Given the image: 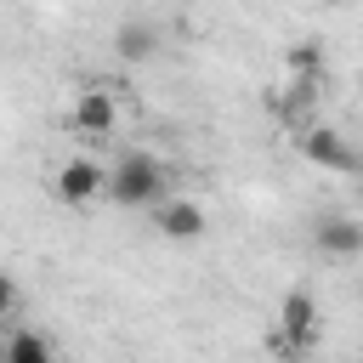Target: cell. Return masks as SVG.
Here are the masks:
<instances>
[{
  "mask_svg": "<svg viewBox=\"0 0 363 363\" xmlns=\"http://www.w3.org/2000/svg\"><path fill=\"white\" fill-rule=\"evenodd\" d=\"M318 335H323L318 295H312V289H289V295L278 301V323H272L267 346H272V352H284V357H306V352L318 346Z\"/></svg>",
  "mask_w": 363,
  "mask_h": 363,
  "instance_id": "1",
  "label": "cell"
},
{
  "mask_svg": "<svg viewBox=\"0 0 363 363\" xmlns=\"http://www.w3.org/2000/svg\"><path fill=\"white\" fill-rule=\"evenodd\" d=\"M164 164L153 153H125L108 164V199L125 204V210H142V204H159L164 199Z\"/></svg>",
  "mask_w": 363,
  "mask_h": 363,
  "instance_id": "2",
  "label": "cell"
},
{
  "mask_svg": "<svg viewBox=\"0 0 363 363\" xmlns=\"http://www.w3.org/2000/svg\"><path fill=\"white\" fill-rule=\"evenodd\" d=\"M51 193H57V204L85 210L91 199H102V193H108V164H96L91 153H74V159H62V164H57Z\"/></svg>",
  "mask_w": 363,
  "mask_h": 363,
  "instance_id": "3",
  "label": "cell"
},
{
  "mask_svg": "<svg viewBox=\"0 0 363 363\" xmlns=\"http://www.w3.org/2000/svg\"><path fill=\"white\" fill-rule=\"evenodd\" d=\"M295 147H301V159L318 164V170H340V176H357V170H363V153H357L340 130H329V125H301Z\"/></svg>",
  "mask_w": 363,
  "mask_h": 363,
  "instance_id": "4",
  "label": "cell"
},
{
  "mask_svg": "<svg viewBox=\"0 0 363 363\" xmlns=\"http://www.w3.org/2000/svg\"><path fill=\"white\" fill-rule=\"evenodd\" d=\"M153 227H159L170 244H193V238H204L210 216H204V204H193V199H159Z\"/></svg>",
  "mask_w": 363,
  "mask_h": 363,
  "instance_id": "5",
  "label": "cell"
},
{
  "mask_svg": "<svg viewBox=\"0 0 363 363\" xmlns=\"http://www.w3.org/2000/svg\"><path fill=\"white\" fill-rule=\"evenodd\" d=\"M119 125V102L108 91H79L74 96V130L79 136H113Z\"/></svg>",
  "mask_w": 363,
  "mask_h": 363,
  "instance_id": "6",
  "label": "cell"
},
{
  "mask_svg": "<svg viewBox=\"0 0 363 363\" xmlns=\"http://www.w3.org/2000/svg\"><path fill=\"white\" fill-rule=\"evenodd\" d=\"M318 250L323 255H363V227L352 216H329V221H318Z\"/></svg>",
  "mask_w": 363,
  "mask_h": 363,
  "instance_id": "7",
  "label": "cell"
},
{
  "mask_svg": "<svg viewBox=\"0 0 363 363\" xmlns=\"http://www.w3.org/2000/svg\"><path fill=\"white\" fill-rule=\"evenodd\" d=\"M0 363H57V352H51L45 335H34V329H11L6 346H0Z\"/></svg>",
  "mask_w": 363,
  "mask_h": 363,
  "instance_id": "8",
  "label": "cell"
},
{
  "mask_svg": "<svg viewBox=\"0 0 363 363\" xmlns=\"http://www.w3.org/2000/svg\"><path fill=\"white\" fill-rule=\"evenodd\" d=\"M284 68H289V79H323V45L318 40H295L284 51Z\"/></svg>",
  "mask_w": 363,
  "mask_h": 363,
  "instance_id": "9",
  "label": "cell"
},
{
  "mask_svg": "<svg viewBox=\"0 0 363 363\" xmlns=\"http://www.w3.org/2000/svg\"><path fill=\"white\" fill-rule=\"evenodd\" d=\"M153 45H159V40H153V28H147V23H125V28L113 34V51H119L125 62H147V57H153Z\"/></svg>",
  "mask_w": 363,
  "mask_h": 363,
  "instance_id": "10",
  "label": "cell"
},
{
  "mask_svg": "<svg viewBox=\"0 0 363 363\" xmlns=\"http://www.w3.org/2000/svg\"><path fill=\"white\" fill-rule=\"evenodd\" d=\"M17 306H23V289H17V278H11V272H0V323H11V318H17Z\"/></svg>",
  "mask_w": 363,
  "mask_h": 363,
  "instance_id": "11",
  "label": "cell"
},
{
  "mask_svg": "<svg viewBox=\"0 0 363 363\" xmlns=\"http://www.w3.org/2000/svg\"><path fill=\"white\" fill-rule=\"evenodd\" d=\"M323 6H346V0H323Z\"/></svg>",
  "mask_w": 363,
  "mask_h": 363,
  "instance_id": "12",
  "label": "cell"
},
{
  "mask_svg": "<svg viewBox=\"0 0 363 363\" xmlns=\"http://www.w3.org/2000/svg\"><path fill=\"white\" fill-rule=\"evenodd\" d=\"M357 91H363V74H357Z\"/></svg>",
  "mask_w": 363,
  "mask_h": 363,
  "instance_id": "13",
  "label": "cell"
}]
</instances>
